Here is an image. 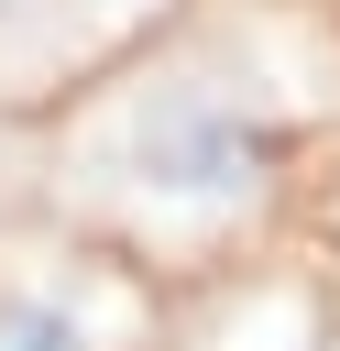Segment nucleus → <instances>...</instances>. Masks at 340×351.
I'll list each match as a JSON object with an SVG mask.
<instances>
[{"instance_id": "1", "label": "nucleus", "mask_w": 340, "mask_h": 351, "mask_svg": "<svg viewBox=\"0 0 340 351\" xmlns=\"http://www.w3.org/2000/svg\"><path fill=\"white\" fill-rule=\"evenodd\" d=\"M110 176L165 219H241L285 176V121L230 77H154L110 121Z\"/></svg>"}, {"instance_id": "2", "label": "nucleus", "mask_w": 340, "mask_h": 351, "mask_svg": "<svg viewBox=\"0 0 340 351\" xmlns=\"http://www.w3.org/2000/svg\"><path fill=\"white\" fill-rule=\"evenodd\" d=\"M0 351H110V318L66 274H0Z\"/></svg>"}]
</instances>
